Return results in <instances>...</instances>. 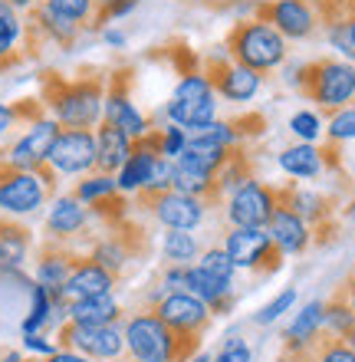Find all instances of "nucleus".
<instances>
[{
  "mask_svg": "<svg viewBox=\"0 0 355 362\" xmlns=\"http://www.w3.org/2000/svg\"><path fill=\"white\" fill-rule=\"evenodd\" d=\"M40 93L43 105L56 115L63 129H92L102 119V99H106V73L102 69H83V76L66 79L56 69L40 73Z\"/></svg>",
  "mask_w": 355,
  "mask_h": 362,
  "instance_id": "obj_1",
  "label": "nucleus"
},
{
  "mask_svg": "<svg viewBox=\"0 0 355 362\" xmlns=\"http://www.w3.org/2000/svg\"><path fill=\"white\" fill-rule=\"evenodd\" d=\"M122 362H191L201 353V336L164 326L152 310H138L125 320Z\"/></svg>",
  "mask_w": 355,
  "mask_h": 362,
  "instance_id": "obj_2",
  "label": "nucleus"
},
{
  "mask_svg": "<svg viewBox=\"0 0 355 362\" xmlns=\"http://www.w3.org/2000/svg\"><path fill=\"white\" fill-rule=\"evenodd\" d=\"M293 89L306 103H316L323 115H332L346 105H355V66L346 59L319 57L293 73Z\"/></svg>",
  "mask_w": 355,
  "mask_h": 362,
  "instance_id": "obj_3",
  "label": "nucleus"
},
{
  "mask_svg": "<svg viewBox=\"0 0 355 362\" xmlns=\"http://www.w3.org/2000/svg\"><path fill=\"white\" fill-rule=\"evenodd\" d=\"M224 49L237 66L267 76L270 69H277L287 59V37H279V30H273L263 20H237L227 37H224Z\"/></svg>",
  "mask_w": 355,
  "mask_h": 362,
  "instance_id": "obj_4",
  "label": "nucleus"
},
{
  "mask_svg": "<svg viewBox=\"0 0 355 362\" xmlns=\"http://www.w3.org/2000/svg\"><path fill=\"white\" fill-rule=\"evenodd\" d=\"M56 178L59 172L49 162H40L33 168L0 162V211L4 214H33L56 194Z\"/></svg>",
  "mask_w": 355,
  "mask_h": 362,
  "instance_id": "obj_5",
  "label": "nucleus"
},
{
  "mask_svg": "<svg viewBox=\"0 0 355 362\" xmlns=\"http://www.w3.org/2000/svg\"><path fill=\"white\" fill-rule=\"evenodd\" d=\"M59 349L66 353H79L86 359H119L125 356V329L119 323L109 326H79L73 320L59 326L56 333Z\"/></svg>",
  "mask_w": 355,
  "mask_h": 362,
  "instance_id": "obj_6",
  "label": "nucleus"
},
{
  "mask_svg": "<svg viewBox=\"0 0 355 362\" xmlns=\"http://www.w3.org/2000/svg\"><path fill=\"white\" fill-rule=\"evenodd\" d=\"M253 20H263L287 40H313L319 33V17L313 0H253Z\"/></svg>",
  "mask_w": 355,
  "mask_h": 362,
  "instance_id": "obj_7",
  "label": "nucleus"
},
{
  "mask_svg": "<svg viewBox=\"0 0 355 362\" xmlns=\"http://www.w3.org/2000/svg\"><path fill=\"white\" fill-rule=\"evenodd\" d=\"M135 208L148 211V214H152L155 221H162L168 230H194L204 221V211H207L198 198L181 194V191H174V188H164V191L138 188Z\"/></svg>",
  "mask_w": 355,
  "mask_h": 362,
  "instance_id": "obj_8",
  "label": "nucleus"
},
{
  "mask_svg": "<svg viewBox=\"0 0 355 362\" xmlns=\"http://www.w3.org/2000/svg\"><path fill=\"white\" fill-rule=\"evenodd\" d=\"M227 257L234 260V267H250L257 274H277L283 267V250L270 240L263 228H231L227 240H224Z\"/></svg>",
  "mask_w": 355,
  "mask_h": 362,
  "instance_id": "obj_9",
  "label": "nucleus"
},
{
  "mask_svg": "<svg viewBox=\"0 0 355 362\" xmlns=\"http://www.w3.org/2000/svg\"><path fill=\"white\" fill-rule=\"evenodd\" d=\"M214 112H217V93L211 89V83L194 73V76H184L174 89L172 103H168V115H172L174 125L181 129H194V125L211 122Z\"/></svg>",
  "mask_w": 355,
  "mask_h": 362,
  "instance_id": "obj_10",
  "label": "nucleus"
},
{
  "mask_svg": "<svg viewBox=\"0 0 355 362\" xmlns=\"http://www.w3.org/2000/svg\"><path fill=\"white\" fill-rule=\"evenodd\" d=\"M277 214V185L250 178L227 201V224L231 228H267Z\"/></svg>",
  "mask_w": 355,
  "mask_h": 362,
  "instance_id": "obj_11",
  "label": "nucleus"
},
{
  "mask_svg": "<svg viewBox=\"0 0 355 362\" xmlns=\"http://www.w3.org/2000/svg\"><path fill=\"white\" fill-rule=\"evenodd\" d=\"M148 310H152L164 326L178 329V333L204 336L207 333V326H211V320H214L211 306L204 303V300H198L194 293H188V290H172V293L158 296V300L148 303Z\"/></svg>",
  "mask_w": 355,
  "mask_h": 362,
  "instance_id": "obj_12",
  "label": "nucleus"
},
{
  "mask_svg": "<svg viewBox=\"0 0 355 362\" xmlns=\"http://www.w3.org/2000/svg\"><path fill=\"white\" fill-rule=\"evenodd\" d=\"M201 76L211 83V89L227 103H247L260 89V73L237 66L231 57H201Z\"/></svg>",
  "mask_w": 355,
  "mask_h": 362,
  "instance_id": "obj_13",
  "label": "nucleus"
},
{
  "mask_svg": "<svg viewBox=\"0 0 355 362\" xmlns=\"http://www.w3.org/2000/svg\"><path fill=\"white\" fill-rule=\"evenodd\" d=\"M47 162L59 175H83L96 168V132L92 129H63L49 145Z\"/></svg>",
  "mask_w": 355,
  "mask_h": 362,
  "instance_id": "obj_14",
  "label": "nucleus"
},
{
  "mask_svg": "<svg viewBox=\"0 0 355 362\" xmlns=\"http://www.w3.org/2000/svg\"><path fill=\"white\" fill-rule=\"evenodd\" d=\"M83 257H86L83 250L69 247V244H59V240H43V244H40V250H37V284L47 286L53 310H66V306L59 303V290H63V284L69 280V274L76 270V264Z\"/></svg>",
  "mask_w": 355,
  "mask_h": 362,
  "instance_id": "obj_15",
  "label": "nucleus"
},
{
  "mask_svg": "<svg viewBox=\"0 0 355 362\" xmlns=\"http://www.w3.org/2000/svg\"><path fill=\"white\" fill-rule=\"evenodd\" d=\"M56 132H59V122H49V119L30 125L10 148H0V162H10V165H17V168H33V165L47 162L49 145H53Z\"/></svg>",
  "mask_w": 355,
  "mask_h": 362,
  "instance_id": "obj_16",
  "label": "nucleus"
},
{
  "mask_svg": "<svg viewBox=\"0 0 355 362\" xmlns=\"http://www.w3.org/2000/svg\"><path fill=\"white\" fill-rule=\"evenodd\" d=\"M89 208L83 201H76L73 194H63L56 198V204L49 208V218H47V240H59V244H69L76 247V240L86 234L89 228Z\"/></svg>",
  "mask_w": 355,
  "mask_h": 362,
  "instance_id": "obj_17",
  "label": "nucleus"
},
{
  "mask_svg": "<svg viewBox=\"0 0 355 362\" xmlns=\"http://www.w3.org/2000/svg\"><path fill=\"white\" fill-rule=\"evenodd\" d=\"M116 276L109 274L106 267H99L96 260L83 257L76 264V270L69 274V280L63 284V290H59V303L69 306V303H76V300H86V296H102V293H112L116 290Z\"/></svg>",
  "mask_w": 355,
  "mask_h": 362,
  "instance_id": "obj_18",
  "label": "nucleus"
},
{
  "mask_svg": "<svg viewBox=\"0 0 355 362\" xmlns=\"http://www.w3.org/2000/svg\"><path fill=\"white\" fill-rule=\"evenodd\" d=\"M181 286L188 293H194L198 300L211 306L214 316L227 313L234 306V296H231V280H224V276H214L211 270H204L201 264L198 267H184V276H181Z\"/></svg>",
  "mask_w": 355,
  "mask_h": 362,
  "instance_id": "obj_19",
  "label": "nucleus"
},
{
  "mask_svg": "<svg viewBox=\"0 0 355 362\" xmlns=\"http://www.w3.org/2000/svg\"><path fill=\"white\" fill-rule=\"evenodd\" d=\"M267 228H270L267 230L270 240H273L283 254H306V250L313 247V230H309V224L299 218L296 211L277 208V214L270 218Z\"/></svg>",
  "mask_w": 355,
  "mask_h": 362,
  "instance_id": "obj_20",
  "label": "nucleus"
},
{
  "mask_svg": "<svg viewBox=\"0 0 355 362\" xmlns=\"http://www.w3.org/2000/svg\"><path fill=\"white\" fill-rule=\"evenodd\" d=\"M128 152H132V139H128L116 122L99 119V129H96V172L99 175H116L119 168L125 165Z\"/></svg>",
  "mask_w": 355,
  "mask_h": 362,
  "instance_id": "obj_21",
  "label": "nucleus"
},
{
  "mask_svg": "<svg viewBox=\"0 0 355 362\" xmlns=\"http://www.w3.org/2000/svg\"><path fill=\"white\" fill-rule=\"evenodd\" d=\"M283 362H355V349L342 336H332L329 329L319 326V333L299 353L283 356Z\"/></svg>",
  "mask_w": 355,
  "mask_h": 362,
  "instance_id": "obj_22",
  "label": "nucleus"
},
{
  "mask_svg": "<svg viewBox=\"0 0 355 362\" xmlns=\"http://www.w3.org/2000/svg\"><path fill=\"white\" fill-rule=\"evenodd\" d=\"M66 316L79 326H109V323H119V320H122V306L116 303V296L112 293L86 296V300L69 303Z\"/></svg>",
  "mask_w": 355,
  "mask_h": 362,
  "instance_id": "obj_23",
  "label": "nucleus"
},
{
  "mask_svg": "<svg viewBox=\"0 0 355 362\" xmlns=\"http://www.w3.org/2000/svg\"><path fill=\"white\" fill-rule=\"evenodd\" d=\"M30 244H33V230L0 211V267H20L30 254Z\"/></svg>",
  "mask_w": 355,
  "mask_h": 362,
  "instance_id": "obj_24",
  "label": "nucleus"
},
{
  "mask_svg": "<svg viewBox=\"0 0 355 362\" xmlns=\"http://www.w3.org/2000/svg\"><path fill=\"white\" fill-rule=\"evenodd\" d=\"M279 168L289 178H319L323 175V155H319L316 145L299 142L287 152H279Z\"/></svg>",
  "mask_w": 355,
  "mask_h": 362,
  "instance_id": "obj_25",
  "label": "nucleus"
},
{
  "mask_svg": "<svg viewBox=\"0 0 355 362\" xmlns=\"http://www.w3.org/2000/svg\"><path fill=\"white\" fill-rule=\"evenodd\" d=\"M319 326H323V303H309L306 310L293 320V326L283 333V356L299 353V349L319 333Z\"/></svg>",
  "mask_w": 355,
  "mask_h": 362,
  "instance_id": "obj_26",
  "label": "nucleus"
},
{
  "mask_svg": "<svg viewBox=\"0 0 355 362\" xmlns=\"http://www.w3.org/2000/svg\"><path fill=\"white\" fill-rule=\"evenodd\" d=\"M323 329H329L332 336H342V339L355 329L352 306L346 303V296L339 293V290H332V296L323 303Z\"/></svg>",
  "mask_w": 355,
  "mask_h": 362,
  "instance_id": "obj_27",
  "label": "nucleus"
},
{
  "mask_svg": "<svg viewBox=\"0 0 355 362\" xmlns=\"http://www.w3.org/2000/svg\"><path fill=\"white\" fill-rule=\"evenodd\" d=\"M86 208L96 221H102V228H112V224H119V221H125L132 214V201L125 198L122 191H109V194L96 198L92 204H86Z\"/></svg>",
  "mask_w": 355,
  "mask_h": 362,
  "instance_id": "obj_28",
  "label": "nucleus"
},
{
  "mask_svg": "<svg viewBox=\"0 0 355 362\" xmlns=\"http://www.w3.org/2000/svg\"><path fill=\"white\" fill-rule=\"evenodd\" d=\"M162 250H164V260H168V264L184 267L188 260L198 257V240H194L188 230H168V234H164Z\"/></svg>",
  "mask_w": 355,
  "mask_h": 362,
  "instance_id": "obj_29",
  "label": "nucleus"
},
{
  "mask_svg": "<svg viewBox=\"0 0 355 362\" xmlns=\"http://www.w3.org/2000/svg\"><path fill=\"white\" fill-rule=\"evenodd\" d=\"M109 191H119L116 178L112 175H89V178L76 181V188H73V198L83 201V204H92L96 198H102V194H109Z\"/></svg>",
  "mask_w": 355,
  "mask_h": 362,
  "instance_id": "obj_30",
  "label": "nucleus"
},
{
  "mask_svg": "<svg viewBox=\"0 0 355 362\" xmlns=\"http://www.w3.org/2000/svg\"><path fill=\"white\" fill-rule=\"evenodd\" d=\"M49 7L56 10V13H63L66 20H73V23H79L83 30H89V23H92V17H96V0H47Z\"/></svg>",
  "mask_w": 355,
  "mask_h": 362,
  "instance_id": "obj_31",
  "label": "nucleus"
},
{
  "mask_svg": "<svg viewBox=\"0 0 355 362\" xmlns=\"http://www.w3.org/2000/svg\"><path fill=\"white\" fill-rule=\"evenodd\" d=\"M227 125H231L234 139H260V135L267 132V115L263 112H240V115H231L227 119Z\"/></svg>",
  "mask_w": 355,
  "mask_h": 362,
  "instance_id": "obj_32",
  "label": "nucleus"
},
{
  "mask_svg": "<svg viewBox=\"0 0 355 362\" xmlns=\"http://www.w3.org/2000/svg\"><path fill=\"white\" fill-rule=\"evenodd\" d=\"M326 139L329 142H349V139H355V105H346V109L329 115Z\"/></svg>",
  "mask_w": 355,
  "mask_h": 362,
  "instance_id": "obj_33",
  "label": "nucleus"
},
{
  "mask_svg": "<svg viewBox=\"0 0 355 362\" xmlns=\"http://www.w3.org/2000/svg\"><path fill=\"white\" fill-rule=\"evenodd\" d=\"M201 267L204 270H211L214 276H224V280H234V260L227 257V250L224 247H211V250H204L201 254Z\"/></svg>",
  "mask_w": 355,
  "mask_h": 362,
  "instance_id": "obj_34",
  "label": "nucleus"
},
{
  "mask_svg": "<svg viewBox=\"0 0 355 362\" xmlns=\"http://www.w3.org/2000/svg\"><path fill=\"white\" fill-rule=\"evenodd\" d=\"M135 4H138V0H106V4H99L96 17H92V23H89V30H102L109 20H116V17H122V13H128Z\"/></svg>",
  "mask_w": 355,
  "mask_h": 362,
  "instance_id": "obj_35",
  "label": "nucleus"
},
{
  "mask_svg": "<svg viewBox=\"0 0 355 362\" xmlns=\"http://www.w3.org/2000/svg\"><path fill=\"white\" fill-rule=\"evenodd\" d=\"M293 300H296V290L289 286V290H283V293H279L273 303H267L263 310H260V313H257V323L267 326V323H273V320H279V316H283L289 306H293Z\"/></svg>",
  "mask_w": 355,
  "mask_h": 362,
  "instance_id": "obj_36",
  "label": "nucleus"
},
{
  "mask_svg": "<svg viewBox=\"0 0 355 362\" xmlns=\"http://www.w3.org/2000/svg\"><path fill=\"white\" fill-rule=\"evenodd\" d=\"M289 129H293L303 142H313L319 135V115L316 112H296L289 119Z\"/></svg>",
  "mask_w": 355,
  "mask_h": 362,
  "instance_id": "obj_37",
  "label": "nucleus"
},
{
  "mask_svg": "<svg viewBox=\"0 0 355 362\" xmlns=\"http://www.w3.org/2000/svg\"><path fill=\"white\" fill-rule=\"evenodd\" d=\"M214 362H250V346H247V339H240V336L227 339V343L221 346V353H217V359H214Z\"/></svg>",
  "mask_w": 355,
  "mask_h": 362,
  "instance_id": "obj_38",
  "label": "nucleus"
},
{
  "mask_svg": "<svg viewBox=\"0 0 355 362\" xmlns=\"http://www.w3.org/2000/svg\"><path fill=\"white\" fill-rule=\"evenodd\" d=\"M188 4H201V7H207V10H231V7L247 4V0H188Z\"/></svg>",
  "mask_w": 355,
  "mask_h": 362,
  "instance_id": "obj_39",
  "label": "nucleus"
},
{
  "mask_svg": "<svg viewBox=\"0 0 355 362\" xmlns=\"http://www.w3.org/2000/svg\"><path fill=\"white\" fill-rule=\"evenodd\" d=\"M336 290H339L342 296H346V303L352 306V313H355V274H349L346 280H342V284L336 286Z\"/></svg>",
  "mask_w": 355,
  "mask_h": 362,
  "instance_id": "obj_40",
  "label": "nucleus"
},
{
  "mask_svg": "<svg viewBox=\"0 0 355 362\" xmlns=\"http://www.w3.org/2000/svg\"><path fill=\"white\" fill-rule=\"evenodd\" d=\"M40 362H92V359H86V356H79V353H66V349H59V353H49L47 359H40Z\"/></svg>",
  "mask_w": 355,
  "mask_h": 362,
  "instance_id": "obj_41",
  "label": "nucleus"
},
{
  "mask_svg": "<svg viewBox=\"0 0 355 362\" xmlns=\"http://www.w3.org/2000/svg\"><path fill=\"white\" fill-rule=\"evenodd\" d=\"M27 346H30V349H37V353H47V356L53 353V346H49L47 339H40L37 333H30V336H27Z\"/></svg>",
  "mask_w": 355,
  "mask_h": 362,
  "instance_id": "obj_42",
  "label": "nucleus"
},
{
  "mask_svg": "<svg viewBox=\"0 0 355 362\" xmlns=\"http://www.w3.org/2000/svg\"><path fill=\"white\" fill-rule=\"evenodd\" d=\"M7 129H13V112H10V105L0 103V135L7 132Z\"/></svg>",
  "mask_w": 355,
  "mask_h": 362,
  "instance_id": "obj_43",
  "label": "nucleus"
},
{
  "mask_svg": "<svg viewBox=\"0 0 355 362\" xmlns=\"http://www.w3.org/2000/svg\"><path fill=\"white\" fill-rule=\"evenodd\" d=\"M346 20H349V33H352V43H355V0H346Z\"/></svg>",
  "mask_w": 355,
  "mask_h": 362,
  "instance_id": "obj_44",
  "label": "nucleus"
},
{
  "mask_svg": "<svg viewBox=\"0 0 355 362\" xmlns=\"http://www.w3.org/2000/svg\"><path fill=\"white\" fill-rule=\"evenodd\" d=\"M4 4H7V7H13V10H30L37 0H4Z\"/></svg>",
  "mask_w": 355,
  "mask_h": 362,
  "instance_id": "obj_45",
  "label": "nucleus"
},
{
  "mask_svg": "<svg viewBox=\"0 0 355 362\" xmlns=\"http://www.w3.org/2000/svg\"><path fill=\"white\" fill-rule=\"evenodd\" d=\"M106 40H109V43H112V47H122V43H125V37H122V33H106Z\"/></svg>",
  "mask_w": 355,
  "mask_h": 362,
  "instance_id": "obj_46",
  "label": "nucleus"
},
{
  "mask_svg": "<svg viewBox=\"0 0 355 362\" xmlns=\"http://www.w3.org/2000/svg\"><path fill=\"white\" fill-rule=\"evenodd\" d=\"M0 362H23V356L20 353H4L0 356Z\"/></svg>",
  "mask_w": 355,
  "mask_h": 362,
  "instance_id": "obj_47",
  "label": "nucleus"
},
{
  "mask_svg": "<svg viewBox=\"0 0 355 362\" xmlns=\"http://www.w3.org/2000/svg\"><path fill=\"white\" fill-rule=\"evenodd\" d=\"M346 343H349V346H352V349H355V329H352V333L346 336Z\"/></svg>",
  "mask_w": 355,
  "mask_h": 362,
  "instance_id": "obj_48",
  "label": "nucleus"
},
{
  "mask_svg": "<svg viewBox=\"0 0 355 362\" xmlns=\"http://www.w3.org/2000/svg\"><path fill=\"white\" fill-rule=\"evenodd\" d=\"M191 362H211V359H207V356H194Z\"/></svg>",
  "mask_w": 355,
  "mask_h": 362,
  "instance_id": "obj_49",
  "label": "nucleus"
},
{
  "mask_svg": "<svg viewBox=\"0 0 355 362\" xmlns=\"http://www.w3.org/2000/svg\"><path fill=\"white\" fill-rule=\"evenodd\" d=\"M346 214H349V218H355V204H352V208H346Z\"/></svg>",
  "mask_w": 355,
  "mask_h": 362,
  "instance_id": "obj_50",
  "label": "nucleus"
},
{
  "mask_svg": "<svg viewBox=\"0 0 355 362\" xmlns=\"http://www.w3.org/2000/svg\"><path fill=\"white\" fill-rule=\"evenodd\" d=\"M23 362H40V359H23Z\"/></svg>",
  "mask_w": 355,
  "mask_h": 362,
  "instance_id": "obj_51",
  "label": "nucleus"
},
{
  "mask_svg": "<svg viewBox=\"0 0 355 362\" xmlns=\"http://www.w3.org/2000/svg\"><path fill=\"white\" fill-rule=\"evenodd\" d=\"M96 4H106V0H96Z\"/></svg>",
  "mask_w": 355,
  "mask_h": 362,
  "instance_id": "obj_52",
  "label": "nucleus"
},
{
  "mask_svg": "<svg viewBox=\"0 0 355 362\" xmlns=\"http://www.w3.org/2000/svg\"><path fill=\"white\" fill-rule=\"evenodd\" d=\"M0 10H4V0H0Z\"/></svg>",
  "mask_w": 355,
  "mask_h": 362,
  "instance_id": "obj_53",
  "label": "nucleus"
},
{
  "mask_svg": "<svg viewBox=\"0 0 355 362\" xmlns=\"http://www.w3.org/2000/svg\"><path fill=\"white\" fill-rule=\"evenodd\" d=\"M352 274H355V267H352Z\"/></svg>",
  "mask_w": 355,
  "mask_h": 362,
  "instance_id": "obj_54",
  "label": "nucleus"
}]
</instances>
